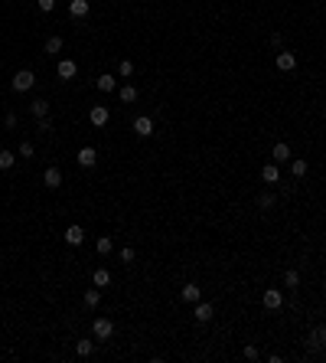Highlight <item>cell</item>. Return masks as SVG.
<instances>
[{"label": "cell", "instance_id": "5bb4252c", "mask_svg": "<svg viewBox=\"0 0 326 363\" xmlns=\"http://www.w3.org/2000/svg\"><path fill=\"white\" fill-rule=\"evenodd\" d=\"M75 72H78V66L72 62V59H59V79H75Z\"/></svg>", "mask_w": 326, "mask_h": 363}, {"label": "cell", "instance_id": "ac0fdd59", "mask_svg": "<svg viewBox=\"0 0 326 363\" xmlns=\"http://www.w3.org/2000/svg\"><path fill=\"white\" fill-rule=\"evenodd\" d=\"M307 170H310V164H307L304 157H290V174L293 177H307Z\"/></svg>", "mask_w": 326, "mask_h": 363}, {"label": "cell", "instance_id": "44dd1931", "mask_svg": "<svg viewBox=\"0 0 326 363\" xmlns=\"http://www.w3.org/2000/svg\"><path fill=\"white\" fill-rule=\"evenodd\" d=\"M121 101H124V105H130V101H137V85H121Z\"/></svg>", "mask_w": 326, "mask_h": 363}, {"label": "cell", "instance_id": "1f68e13d", "mask_svg": "<svg viewBox=\"0 0 326 363\" xmlns=\"http://www.w3.org/2000/svg\"><path fill=\"white\" fill-rule=\"evenodd\" d=\"M20 157H33V144H30V141L20 144Z\"/></svg>", "mask_w": 326, "mask_h": 363}, {"label": "cell", "instance_id": "4dcf8cb0", "mask_svg": "<svg viewBox=\"0 0 326 363\" xmlns=\"http://www.w3.org/2000/svg\"><path fill=\"white\" fill-rule=\"evenodd\" d=\"M36 3H39V10H43V13H53L55 10V0H36Z\"/></svg>", "mask_w": 326, "mask_h": 363}, {"label": "cell", "instance_id": "3957f363", "mask_svg": "<svg viewBox=\"0 0 326 363\" xmlns=\"http://www.w3.org/2000/svg\"><path fill=\"white\" fill-rule=\"evenodd\" d=\"M43 183H46L49 190H59V187H62V170H59V167H46Z\"/></svg>", "mask_w": 326, "mask_h": 363}, {"label": "cell", "instance_id": "836d02e7", "mask_svg": "<svg viewBox=\"0 0 326 363\" xmlns=\"http://www.w3.org/2000/svg\"><path fill=\"white\" fill-rule=\"evenodd\" d=\"M3 124H7V128H17V115H13V111H7V118H3Z\"/></svg>", "mask_w": 326, "mask_h": 363}, {"label": "cell", "instance_id": "d6986e66", "mask_svg": "<svg viewBox=\"0 0 326 363\" xmlns=\"http://www.w3.org/2000/svg\"><path fill=\"white\" fill-rule=\"evenodd\" d=\"M91 282H95V288H108L111 285V272H108V268H95Z\"/></svg>", "mask_w": 326, "mask_h": 363}, {"label": "cell", "instance_id": "ffe728a7", "mask_svg": "<svg viewBox=\"0 0 326 363\" xmlns=\"http://www.w3.org/2000/svg\"><path fill=\"white\" fill-rule=\"evenodd\" d=\"M95 85L101 88V92H114V88H118V79L105 72V76H98V82H95Z\"/></svg>", "mask_w": 326, "mask_h": 363}, {"label": "cell", "instance_id": "9c48e42d", "mask_svg": "<svg viewBox=\"0 0 326 363\" xmlns=\"http://www.w3.org/2000/svg\"><path fill=\"white\" fill-rule=\"evenodd\" d=\"M277 69H281V72H293V69H297V56L293 53H277Z\"/></svg>", "mask_w": 326, "mask_h": 363}, {"label": "cell", "instance_id": "d6a6232c", "mask_svg": "<svg viewBox=\"0 0 326 363\" xmlns=\"http://www.w3.org/2000/svg\"><path fill=\"white\" fill-rule=\"evenodd\" d=\"M121 262H134V249H121Z\"/></svg>", "mask_w": 326, "mask_h": 363}, {"label": "cell", "instance_id": "cb8c5ba5", "mask_svg": "<svg viewBox=\"0 0 326 363\" xmlns=\"http://www.w3.org/2000/svg\"><path fill=\"white\" fill-rule=\"evenodd\" d=\"M91 350H95V343H91V341H78V343H75V353H78V357H91Z\"/></svg>", "mask_w": 326, "mask_h": 363}, {"label": "cell", "instance_id": "8992f818", "mask_svg": "<svg viewBox=\"0 0 326 363\" xmlns=\"http://www.w3.org/2000/svg\"><path fill=\"white\" fill-rule=\"evenodd\" d=\"M290 147H287V144H284V141H277V144H274V151H271V161H274V164H290Z\"/></svg>", "mask_w": 326, "mask_h": 363}, {"label": "cell", "instance_id": "6da1fadb", "mask_svg": "<svg viewBox=\"0 0 326 363\" xmlns=\"http://www.w3.org/2000/svg\"><path fill=\"white\" fill-rule=\"evenodd\" d=\"M10 85H13V92H30V88L36 85V76H33V69H20V72H13Z\"/></svg>", "mask_w": 326, "mask_h": 363}, {"label": "cell", "instance_id": "4316f807", "mask_svg": "<svg viewBox=\"0 0 326 363\" xmlns=\"http://www.w3.org/2000/svg\"><path fill=\"white\" fill-rule=\"evenodd\" d=\"M274 203H277V200H274V193H261V197H258V206H261V209H274Z\"/></svg>", "mask_w": 326, "mask_h": 363}, {"label": "cell", "instance_id": "e575fe53", "mask_svg": "<svg viewBox=\"0 0 326 363\" xmlns=\"http://www.w3.org/2000/svg\"><path fill=\"white\" fill-rule=\"evenodd\" d=\"M39 131H53V121H49V118H39Z\"/></svg>", "mask_w": 326, "mask_h": 363}, {"label": "cell", "instance_id": "7c38bea8", "mask_svg": "<svg viewBox=\"0 0 326 363\" xmlns=\"http://www.w3.org/2000/svg\"><path fill=\"white\" fill-rule=\"evenodd\" d=\"M88 0H69V13L75 17V20H82V17H88Z\"/></svg>", "mask_w": 326, "mask_h": 363}, {"label": "cell", "instance_id": "8fae6325", "mask_svg": "<svg viewBox=\"0 0 326 363\" xmlns=\"http://www.w3.org/2000/svg\"><path fill=\"white\" fill-rule=\"evenodd\" d=\"M261 180H264V183H277V180H281V170H277V164H264L261 167Z\"/></svg>", "mask_w": 326, "mask_h": 363}, {"label": "cell", "instance_id": "7a4b0ae2", "mask_svg": "<svg viewBox=\"0 0 326 363\" xmlns=\"http://www.w3.org/2000/svg\"><path fill=\"white\" fill-rule=\"evenodd\" d=\"M91 334H95L98 341H108L111 334H114V324H111L108 318H98L95 324H91Z\"/></svg>", "mask_w": 326, "mask_h": 363}, {"label": "cell", "instance_id": "30bf717a", "mask_svg": "<svg viewBox=\"0 0 326 363\" xmlns=\"http://www.w3.org/2000/svg\"><path fill=\"white\" fill-rule=\"evenodd\" d=\"M180 298H183L186 304H196V301L202 298V291H199V285H193V282H189V285H183V291H180Z\"/></svg>", "mask_w": 326, "mask_h": 363}, {"label": "cell", "instance_id": "f1b7e54d", "mask_svg": "<svg viewBox=\"0 0 326 363\" xmlns=\"http://www.w3.org/2000/svg\"><path fill=\"white\" fill-rule=\"evenodd\" d=\"M118 72H121L124 79H130V76H134V62H127V59H124V62L118 66Z\"/></svg>", "mask_w": 326, "mask_h": 363}, {"label": "cell", "instance_id": "ba28073f", "mask_svg": "<svg viewBox=\"0 0 326 363\" xmlns=\"http://www.w3.org/2000/svg\"><path fill=\"white\" fill-rule=\"evenodd\" d=\"M88 121H91L95 128H105V124H108V108H105V105H95V108L88 111Z\"/></svg>", "mask_w": 326, "mask_h": 363}, {"label": "cell", "instance_id": "9a60e30c", "mask_svg": "<svg viewBox=\"0 0 326 363\" xmlns=\"http://www.w3.org/2000/svg\"><path fill=\"white\" fill-rule=\"evenodd\" d=\"M310 341H313V343H310V350H323L326 353V327H316L313 334H310Z\"/></svg>", "mask_w": 326, "mask_h": 363}, {"label": "cell", "instance_id": "d4e9b609", "mask_svg": "<svg viewBox=\"0 0 326 363\" xmlns=\"http://www.w3.org/2000/svg\"><path fill=\"white\" fill-rule=\"evenodd\" d=\"M13 164H17V157H13L10 151H0V170H10Z\"/></svg>", "mask_w": 326, "mask_h": 363}, {"label": "cell", "instance_id": "f546056e", "mask_svg": "<svg viewBox=\"0 0 326 363\" xmlns=\"http://www.w3.org/2000/svg\"><path fill=\"white\" fill-rule=\"evenodd\" d=\"M241 357H245V360H258L261 353H258V347H251V343H248V347L241 350Z\"/></svg>", "mask_w": 326, "mask_h": 363}, {"label": "cell", "instance_id": "52a82bcc", "mask_svg": "<svg viewBox=\"0 0 326 363\" xmlns=\"http://www.w3.org/2000/svg\"><path fill=\"white\" fill-rule=\"evenodd\" d=\"M134 131L141 134V138H150V134H153V118H147V115H137V118H134Z\"/></svg>", "mask_w": 326, "mask_h": 363}, {"label": "cell", "instance_id": "484cf974", "mask_svg": "<svg viewBox=\"0 0 326 363\" xmlns=\"http://www.w3.org/2000/svg\"><path fill=\"white\" fill-rule=\"evenodd\" d=\"M95 249H98V255H108L111 252V236H101V239L95 242Z\"/></svg>", "mask_w": 326, "mask_h": 363}, {"label": "cell", "instance_id": "4fadbf2b", "mask_svg": "<svg viewBox=\"0 0 326 363\" xmlns=\"http://www.w3.org/2000/svg\"><path fill=\"white\" fill-rule=\"evenodd\" d=\"M65 242H69V245H82V242H85V229H82V226H69V229H65Z\"/></svg>", "mask_w": 326, "mask_h": 363}, {"label": "cell", "instance_id": "7402d4cb", "mask_svg": "<svg viewBox=\"0 0 326 363\" xmlns=\"http://www.w3.org/2000/svg\"><path fill=\"white\" fill-rule=\"evenodd\" d=\"M98 301H101V291L98 288H85V308H98Z\"/></svg>", "mask_w": 326, "mask_h": 363}, {"label": "cell", "instance_id": "2e32d148", "mask_svg": "<svg viewBox=\"0 0 326 363\" xmlns=\"http://www.w3.org/2000/svg\"><path fill=\"white\" fill-rule=\"evenodd\" d=\"M95 161H98L95 147H82V151H78V164L82 167H95Z\"/></svg>", "mask_w": 326, "mask_h": 363}, {"label": "cell", "instance_id": "5b68a950", "mask_svg": "<svg viewBox=\"0 0 326 363\" xmlns=\"http://www.w3.org/2000/svg\"><path fill=\"white\" fill-rule=\"evenodd\" d=\"M212 314H216V308H212L209 301H196V311H193V318L199 321V324H206V321H212Z\"/></svg>", "mask_w": 326, "mask_h": 363}, {"label": "cell", "instance_id": "277c9868", "mask_svg": "<svg viewBox=\"0 0 326 363\" xmlns=\"http://www.w3.org/2000/svg\"><path fill=\"white\" fill-rule=\"evenodd\" d=\"M261 301H264V308H268V311H277V308H281V304H284V295H281V291H277V288H268Z\"/></svg>", "mask_w": 326, "mask_h": 363}, {"label": "cell", "instance_id": "603a6c76", "mask_svg": "<svg viewBox=\"0 0 326 363\" xmlns=\"http://www.w3.org/2000/svg\"><path fill=\"white\" fill-rule=\"evenodd\" d=\"M46 53H53V56L62 53V36H49L46 40Z\"/></svg>", "mask_w": 326, "mask_h": 363}, {"label": "cell", "instance_id": "83f0119b", "mask_svg": "<svg viewBox=\"0 0 326 363\" xmlns=\"http://www.w3.org/2000/svg\"><path fill=\"white\" fill-rule=\"evenodd\" d=\"M284 285H287V288H297V285H300V275H297V268H290V272L284 275Z\"/></svg>", "mask_w": 326, "mask_h": 363}, {"label": "cell", "instance_id": "e0dca14e", "mask_svg": "<svg viewBox=\"0 0 326 363\" xmlns=\"http://www.w3.org/2000/svg\"><path fill=\"white\" fill-rule=\"evenodd\" d=\"M30 111H33V118H49V101L46 99H36L30 105Z\"/></svg>", "mask_w": 326, "mask_h": 363}]
</instances>
